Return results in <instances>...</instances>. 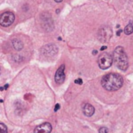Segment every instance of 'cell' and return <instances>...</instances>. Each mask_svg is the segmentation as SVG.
<instances>
[{
	"instance_id": "11",
	"label": "cell",
	"mask_w": 133,
	"mask_h": 133,
	"mask_svg": "<svg viewBox=\"0 0 133 133\" xmlns=\"http://www.w3.org/2000/svg\"><path fill=\"white\" fill-rule=\"evenodd\" d=\"M0 133H7V128L2 123H0Z\"/></svg>"
},
{
	"instance_id": "13",
	"label": "cell",
	"mask_w": 133,
	"mask_h": 133,
	"mask_svg": "<svg viewBox=\"0 0 133 133\" xmlns=\"http://www.w3.org/2000/svg\"><path fill=\"white\" fill-rule=\"evenodd\" d=\"M75 83H77V84L81 85V84L83 83V80H82L81 79H76V80H75Z\"/></svg>"
},
{
	"instance_id": "18",
	"label": "cell",
	"mask_w": 133,
	"mask_h": 133,
	"mask_svg": "<svg viewBox=\"0 0 133 133\" xmlns=\"http://www.w3.org/2000/svg\"><path fill=\"white\" fill-rule=\"evenodd\" d=\"M56 2H62L63 0H55Z\"/></svg>"
},
{
	"instance_id": "19",
	"label": "cell",
	"mask_w": 133,
	"mask_h": 133,
	"mask_svg": "<svg viewBox=\"0 0 133 133\" xmlns=\"http://www.w3.org/2000/svg\"><path fill=\"white\" fill-rule=\"evenodd\" d=\"M59 11H60L59 9H57V10H56V12H57V13H59Z\"/></svg>"
},
{
	"instance_id": "1",
	"label": "cell",
	"mask_w": 133,
	"mask_h": 133,
	"mask_svg": "<svg viewBox=\"0 0 133 133\" xmlns=\"http://www.w3.org/2000/svg\"><path fill=\"white\" fill-rule=\"evenodd\" d=\"M102 87L108 91H116L122 88L123 85V78L118 73H109L101 79Z\"/></svg>"
},
{
	"instance_id": "10",
	"label": "cell",
	"mask_w": 133,
	"mask_h": 133,
	"mask_svg": "<svg viewBox=\"0 0 133 133\" xmlns=\"http://www.w3.org/2000/svg\"><path fill=\"white\" fill-rule=\"evenodd\" d=\"M124 32H125V34L126 35H129V34H132L133 33V24H132V23H129V24H128V25L125 26V30H124Z\"/></svg>"
},
{
	"instance_id": "16",
	"label": "cell",
	"mask_w": 133,
	"mask_h": 133,
	"mask_svg": "<svg viewBox=\"0 0 133 133\" xmlns=\"http://www.w3.org/2000/svg\"><path fill=\"white\" fill-rule=\"evenodd\" d=\"M106 48H107V46H103V47H101V51H104V50H105Z\"/></svg>"
},
{
	"instance_id": "3",
	"label": "cell",
	"mask_w": 133,
	"mask_h": 133,
	"mask_svg": "<svg viewBox=\"0 0 133 133\" xmlns=\"http://www.w3.org/2000/svg\"><path fill=\"white\" fill-rule=\"evenodd\" d=\"M98 65L101 69H107L112 65L113 58L108 53H103L98 58Z\"/></svg>"
},
{
	"instance_id": "6",
	"label": "cell",
	"mask_w": 133,
	"mask_h": 133,
	"mask_svg": "<svg viewBox=\"0 0 133 133\" xmlns=\"http://www.w3.org/2000/svg\"><path fill=\"white\" fill-rule=\"evenodd\" d=\"M51 125L48 122H45L36 127L34 133H51Z\"/></svg>"
},
{
	"instance_id": "17",
	"label": "cell",
	"mask_w": 133,
	"mask_h": 133,
	"mask_svg": "<svg viewBox=\"0 0 133 133\" xmlns=\"http://www.w3.org/2000/svg\"><path fill=\"white\" fill-rule=\"evenodd\" d=\"M96 54H97V51L94 50V51H93V55H96Z\"/></svg>"
},
{
	"instance_id": "12",
	"label": "cell",
	"mask_w": 133,
	"mask_h": 133,
	"mask_svg": "<svg viewBox=\"0 0 133 133\" xmlns=\"http://www.w3.org/2000/svg\"><path fill=\"white\" fill-rule=\"evenodd\" d=\"M108 129L106 127H102L99 129V133H108Z\"/></svg>"
},
{
	"instance_id": "5",
	"label": "cell",
	"mask_w": 133,
	"mask_h": 133,
	"mask_svg": "<svg viewBox=\"0 0 133 133\" xmlns=\"http://www.w3.org/2000/svg\"><path fill=\"white\" fill-rule=\"evenodd\" d=\"M65 79V65H62L58 70L55 72V80L57 83L61 84L64 83Z\"/></svg>"
},
{
	"instance_id": "14",
	"label": "cell",
	"mask_w": 133,
	"mask_h": 133,
	"mask_svg": "<svg viewBox=\"0 0 133 133\" xmlns=\"http://www.w3.org/2000/svg\"><path fill=\"white\" fill-rule=\"evenodd\" d=\"M59 108H60V105L58 104H57L56 105H55V111H57L58 109H59Z\"/></svg>"
},
{
	"instance_id": "4",
	"label": "cell",
	"mask_w": 133,
	"mask_h": 133,
	"mask_svg": "<svg viewBox=\"0 0 133 133\" xmlns=\"http://www.w3.org/2000/svg\"><path fill=\"white\" fill-rule=\"evenodd\" d=\"M15 20V15L12 12H5L0 15V25L3 27L11 26Z\"/></svg>"
},
{
	"instance_id": "2",
	"label": "cell",
	"mask_w": 133,
	"mask_h": 133,
	"mask_svg": "<svg viewBox=\"0 0 133 133\" xmlns=\"http://www.w3.org/2000/svg\"><path fill=\"white\" fill-rule=\"evenodd\" d=\"M113 61L115 62L116 66L122 71H125L129 67V60L128 56L121 46H118L114 51Z\"/></svg>"
},
{
	"instance_id": "7",
	"label": "cell",
	"mask_w": 133,
	"mask_h": 133,
	"mask_svg": "<svg viewBox=\"0 0 133 133\" xmlns=\"http://www.w3.org/2000/svg\"><path fill=\"white\" fill-rule=\"evenodd\" d=\"M83 114L87 116V117H91L94 114V111H95V109L90 104H86L83 107Z\"/></svg>"
},
{
	"instance_id": "8",
	"label": "cell",
	"mask_w": 133,
	"mask_h": 133,
	"mask_svg": "<svg viewBox=\"0 0 133 133\" xmlns=\"http://www.w3.org/2000/svg\"><path fill=\"white\" fill-rule=\"evenodd\" d=\"M49 51L52 52L53 55L57 53V47H55L53 44H48V45H46L44 48H43V53H44L45 55H48Z\"/></svg>"
},
{
	"instance_id": "9",
	"label": "cell",
	"mask_w": 133,
	"mask_h": 133,
	"mask_svg": "<svg viewBox=\"0 0 133 133\" xmlns=\"http://www.w3.org/2000/svg\"><path fill=\"white\" fill-rule=\"evenodd\" d=\"M12 44L16 51H20L23 48V44L22 43V41L16 38H15L12 41Z\"/></svg>"
},
{
	"instance_id": "15",
	"label": "cell",
	"mask_w": 133,
	"mask_h": 133,
	"mask_svg": "<svg viewBox=\"0 0 133 133\" xmlns=\"http://www.w3.org/2000/svg\"><path fill=\"white\" fill-rule=\"evenodd\" d=\"M122 32V30H118V31L117 32V35L118 36H120V34H121Z\"/></svg>"
}]
</instances>
